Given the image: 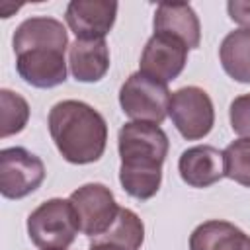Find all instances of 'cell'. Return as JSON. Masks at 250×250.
Wrapping results in <instances>:
<instances>
[{
	"label": "cell",
	"instance_id": "1",
	"mask_svg": "<svg viewBox=\"0 0 250 250\" xmlns=\"http://www.w3.org/2000/svg\"><path fill=\"white\" fill-rule=\"evenodd\" d=\"M168 146V135L154 123L129 121L119 129V182L131 197L145 201L156 195Z\"/></svg>",
	"mask_w": 250,
	"mask_h": 250
},
{
	"label": "cell",
	"instance_id": "2",
	"mask_svg": "<svg viewBox=\"0 0 250 250\" xmlns=\"http://www.w3.org/2000/svg\"><path fill=\"white\" fill-rule=\"evenodd\" d=\"M47 125L57 150L66 162L90 164L102 158L107 145V123L86 102L62 100L55 104Z\"/></svg>",
	"mask_w": 250,
	"mask_h": 250
},
{
	"label": "cell",
	"instance_id": "3",
	"mask_svg": "<svg viewBox=\"0 0 250 250\" xmlns=\"http://www.w3.org/2000/svg\"><path fill=\"white\" fill-rule=\"evenodd\" d=\"M78 230L76 213L68 199H47L27 217V234L41 250H66Z\"/></svg>",
	"mask_w": 250,
	"mask_h": 250
},
{
	"label": "cell",
	"instance_id": "4",
	"mask_svg": "<svg viewBox=\"0 0 250 250\" xmlns=\"http://www.w3.org/2000/svg\"><path fill=\"white\" fill-rule=\"evenodd\" d=\"M170 90L164 82L146 74L133 72L119 88V105L133 121L160 125L170 107Z\"/></svg>",
	"mask_w": 250,
	"mask_h": 250
},
{
	"label": "cell",
	"instance_id": "5",
	"mask_svg": "<svg viewBox=\"0 0 250 250\" xmlns=\"http://www.w3.org/2000/svg\"><path fill=\"white\" fill-rule=\"evenodd\" d=\"M168 115L178 133L188 141L203 139L215 125V107L209 94L199 86H186L170 96Z\"/></svg>",
	"mask_w": 250,
	"mask_h": 250
},
{
	"label": "cell",
	"instance_id": "6",
	"mask_svg": "<svg viewBox=\"0 0 250 250\" xmlns=\"http://www.w3.org/2000/svg\"><path fill=\"white\" fill-rule=\"evenodd\" d=\"M76 213L78 229L88 238L104 234L119 213V205L113 197V191L98 182L84 184L74 189L68 197Z\"/></svg>",
	"mask_w": 250,
	"mask_h": 250
},
{
	"label": "cell",
	"instance_id": "7",
	"mask_svg": "<svg viewBox=\"0 0 250 250\" xmlns=\"http://www.w3.org/2000/svg\"><path fill=\"white\" fill-rule=\"evenodd\" d=\"M45 180L43 160L23 146L0 150V193L6 199H21L33 193Z\"/></svg>",
	"mask_w": 250,
	"mask_h": 250
},
{
	"label": "cell",
	"instance_id": "8",
	"mask_svg": "<svg viewBox=\"0 0 250 250\" xmlns=\"http://www.w3.org/2000/svg\"><path fill=\"white\" fill-rule=\"evenodd\" d=\"M188 51L189 49L182 39L168 33H152L143 49L139 70L168 84L182 74L188 62Z\"/></svg>",
	"mask_w": 250,
	"mask_h": 250
},
{
	"label": "cell",
	"instance_id": "9",
	"mask_svg": "<svg viewBox=\"0 0 250 250\" xmlns=\"http://www.w3.org/2000/svg\"><path fill=\"white\" fill-rule=\"evenodd\" d=\"M117 16V2L109 0H72L66 6L64 20L76 39H104Z\"/></svg>",
	"mask_w": 250,
	"mask_h": 250
},
{
	"label": "cell",
	"instance_id": "10",
	"mask_svg": "<svg viewBox=\"0 0 250 250\" xmlns=\"http://www.w3.org/2000/svg\"><path fill=\"white\" fill-rule=\"evenodd\" d=\"M16 68L23 82L35 88H55L66 80L64 53L57 49H31L16 55Z\"/></svg>",
	"mask_w": 250,
	"mask_h": 250
},
{
	"label": "cell",
	"instance_id": "11",
	"mask_svg": "<svg viewBox=\"0 0 250 250\" xmlns=\"http://www.w3.org/2000/svg\"><path fill=\"white\" fill-rule=\"evenodd\" d=\"M12 45L16 55L31 49H57L64 53L66 47H70L64 25L59 20L47 16L23 20L14 31Z\"/></svg>",
	"mask_w": 250,
	"mask_h": 250
},
{
	"label": "cell",
	"instance_id": "12",
	"mask_svg": "<svg viewBox=\"0 0 250 250\" xmlns=\"http://www.w3.org/2000/svg\"><path fill=\"white\" fill-rule=\"evenodd\" d=\"M182 180L191 188H209L225 178L223 152L211 145H197L182 152L178 160Z\"/></svg>",
	"mask_w": 250,
	"mask_h": 250
},
{
	"label": "cell",
	"instance_id": "13",
	"mask_svg": "<svg viewBox=\"0 0 250 250\" xmlns=\"http://www.w3.org/2000/svg\"><path fill=\"white\" fill-rule=\"evenodd\" d=\"M154 33H168L182 39L188 49H197L201 41L199 18L189 4H168L162 2L156 6L152 20Z\"/></svg>",
	"mask_w": 250,
	"mask_h": 250
},
{
	"label": "cell",
	"instance_id": "14",
	"mask_svg": "<svg viewBox=\"0 0 250 250\" xmlns=\"http://www.w3.org/2000/svg\"><path fill=\"white\" fill-rule=\"evenodd\" d=\"M68 66L78 82H98L109 70L105 39H76L68 47Z\"/></svg>",
	"mask_w": 250,
	"mask_h": 250
},
{
	"label": "cell",
	"instance_id": "15",
	"mask_svg": "<svg viewBox=\"0 0 250 250\" xmlns=\"http://www.w3.org/2000/svg\"><path fill=\"white\" fill-rule=\"evenodd\" d=\"M189 250H250V236L229 221H205L189 236Z\"/></svg>",
	"mask_w": 250,
	"mask_h": 250
},
{
	"label": "cell",
	"instance_id": "16",
	"mask_svg": "<svg viewBox=\"0 0 250 250\" xmlns=\"http://www.w3.org/2000/svg\"><path fill=\"white\" fill-rule=\"evenodd\" d=\"M223 70L236 82L250 84V27H240L225 35L219 47Z\"/></svg>",
	"mask_w": 250,
	"mask_h": 250
},
{
	"label": "cell",
	"instance_id": "17",
	"mask_svg": "<svg viewBox=\"0 0 250 250\" xmlns=\"http://www.w3.org/2000/svg\"><path fill=\"white\" fill-rule=\"evenodd\" d=\"M98 242L115 244L125 250H141L145 242V225L135 211L127 207H119V213L111 223V227L104 234L92 238V244H98Z\"/></svg>",
	"mask_w": 250,
	"mask_h": 250
},
{
	"label": "cell",
	"instance_id": "18",
	"mask_svg": "<svg viewBox=\"0 0 250 250\" xmlns=\"http://www.w3.org/2000/svg\"><path fill=\"white\" fill-rule=\"evenodd\" d=\"M0 105H2V129L0 137L6 139L10 135H16L23 131L29 119V104L23 96L18 92H12L8 88L0 90Z\"/></svg>",
	"mask_w": 250,
	"mask_h": 250
},
{
	"label": "cell",
	"instance_id": "19",
	"mask_svg": "<svg viewBox=\"0 0 250 250\" xmlns=\"http://www.w3.org/2000/svg\"><path fill=\"white\" fill-rule=\"evenodd\" d=\"M225 176L250 188V139H236L225 150Z\"/></svg>",
	"mask_w": 250,
	"mask_h": 250
},
{
	"label": "cell",
	"instance_id": "20",
	"mask_svg": "<svg viewBox=\"0 0 250 250\" xmlns=\"http://www.w3.org/2000/svg\"><path fill=\"white\" fill-rule=\"evenodd\" d=\"M230 127L242 139H250V94H242L232 100L229 107Z\"/></svg>",
	"mask_w": 250,
	"mask_h": 250
},
{
	"label": "cell",
	"instance_id": "21",
	"mask_svg": "<svg viewBox=\"0 0 250 250\" xmlns=\"http://www.w3.org/2000/svg\"><path fill=\"white\" fill-rule=\"evenodd\" d=\"M229 18L244 27H250V2H240V0H230L227 4Z\"/></svg>",
	"mask_w": 250,
	"mask_h": 250
},
{
	"label": "cell",
	"instance_id": "22",
	"mask_svg": "<svg viewBox=\"0 0 250 250\" xmlns=\"http://www.w3.org/2000/svg\"><path fill=\"white\" fill-rule=\"evenodd\" d=\"M90 250H125L121 246H115V244H105V242H98V244H92Z\"/></svg>",
	"mask_w": 250,
	"mask_h": 250
}]
</instances>
